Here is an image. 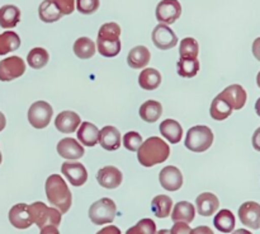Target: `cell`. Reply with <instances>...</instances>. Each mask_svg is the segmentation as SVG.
Returning <instances> with one entry per match:
<instances>
[{
  "mask_svg": "<svg viewBox=\"0 0 260 234\" xmlns=\"http://www.w3.org/2000/svg\"><path fill=\"white\" fill-rule=\"evenodd\" d=\"M151 210L156 218H168L173 210V200L167 195L155 196L151 201Z\"/></svg>",
  "mask_w": 260,
  "mask_h": 234,
  "instance_id": "83f0119b",
  "label": "cell"
},
{
  "mask_svg": "<svg viewBox=\"0 0 260 234\" xmlns=\"http://www.w3.org/2000/svg\"><path fill=\"white\" fill-rule=\"evenodd\" d=\"M142 142V136L136 131H129L123 136V145L129 152H137Z\"/></svg>",
  "mask_w": 260,
  "mask_h": 234,
  "instance_id": "74e56055",
  "label": "cell"
},
{
  "mask_svg": "<svg viewBox=\"0 0 260 234\" xmlns=\"http://www.w3.org/2000/svg\"><path fill=\"white\" fill-rule=\"evenodd\" d=\"M253 55L256 60L260 61V37L253 42Z\"/></svg>",
  "mask_w": 260,
  "mask_h": 234,
  "instance_id": "bcb514c9",
  "label": "cell"
},
{
  "mask_svg": "<svg viewBox=\"0 0 260 234\" xmlns=\"http://www.w3.org/2000/svg\"><path fill=\"white\" fill-rule=\"evenodd\" d=\"M139 84L145 91H154L161 84V74L156 69H144L139 75Z\"/></svg>",
  "mask_w": 260,
  "mask_h": 234,
  "instance_id": "d4e9b609",
  "label": "cell"
},
{
  "mask_svg": "<svg viewBox=\"0 0 260 234\" xmlns=\"http://www.w3.org/2000/svg\"><path fill=\"white\" fill-rule=\"evenodd\" d=\"M150 57H151V53L149 48L145 46H136L127 55V64L132 69H142L150 63Z\"/></svg>",
  "mask_w": 260,
  "mask_h": 234,
  "instance_id": "44dd1931",
  "label": "cell"
},
{
  "mask_svg": "<svg viewBox=\"0 0 260 234\" xmlns=\"http://www.w3.org/2000/svg\"><path fill=\"white\" fill-rule=\"evenodd\" d=\"M78 139L84 147H94L98 144L99 130L91 122H83L78 130Z\"/></svg>",
  "mask_w": 260,
  "mask_h": 234,
  "instance_id": "603a6c76",
  "label": "cell"
},
{
  "mask_svg": "<svg viewBox=\"0 0 260 234\" xmlns=\"http://www.w3.org/2000/svg\"><path fill=\"white\" fill-rule=\"evenodd\" d=\"M139 113L140 117H141L145 122L154 124V122H156L157 120L161 117L162 106L160 102L150 99V101H146L145 103L141 104Z\"/></svg>",
  "mask_w": 260,
  "mask_h": 234,
  "instance_id": "cb8c5ba5",
  "label": "cell"
},
{
  "mask_svg": "<svg viewBox=\"0 0 260 234\" xmlns=\"http://www.w3.org/2000/svg\"><path fill=\"white\" fill-rule=\"evenodd\" d=\"M81 119L78 113L73 111H63L55 119V127L62 134H71L79 129Z\"/></svg>",
  "mask_w": 260,
  "mask_h": 234,
  "instance_id": "e0dca14e",
  "label": "cell"
},
{
  "mask_svg": "<svg viewBox=\"0 0 260 234\" xmlns=\"http://www.w3.org/2000/svg\"><path fill=\"white\" fill-rule=\"evenodd\" d=\"M231 113H233V108H231L228 102L221 99L220 97H216L213 99L210 108V114L213 120H216V121H223L228 117H230Z\"/></svg>",
  "mask_w": 260,
  "mask_h": 234,
  "instance_id": "4dcf8cb0",
  "label": "cell"
},
{
  "mask_svg": "<svg viewBox=\"0 0 260 234\" xmlns=\"http://www.w3.org/2000/svg\"><path fill=\"white\" fill-rule=\"evenodd\" d=\"M62 15H69L75 10V0H52Z\"/></svg>",
  "mask_w": 260,
  "mask_h": 234,
  "instance_id": "ab89813d",
  "label": "cell"
},
{
  "mask_svg": "<svg viewBox=\"0 0 260 234\" xmlns=\"http://www.w3.org/2000/svg\"><path fill=\"white\" fill-rule=\"evenodd\" d=\"M56 149H57L60 157L68 160L80 159L84 155V147L78 140L73 139V137H63V139H61Z\"/></svg>",
  "mask_w": 260,
  "mask_h": 234,
  "instance_id": "9a60e30c",
  "label": "cell"
},
{
  "mask_svg": "<svg viewBox=\"0 0 260 234\" xmlns=\"http://www.w3.org/2000/svg\"><path fill=\"white\" fill-rule=\"evenodd\" d=\"M200 53V45L192 37H185L180 41V58H197Z\"/></svg>",
  "mask_w": 260,
  "mask_h": 234,
  "instance_id": "e575fe53",
  "label": "cell"
},
{
  "mask_svg": "<svg viewBox=\"0 0 260 234\" xmlns=\"http://www.w3.org/2000/svg\"><path fill=\"white\" fill-rule=\"evenodd\" d=\"M190 226L187 223H183V221H178L174 223L173 228L170 229V233L172 234H190Z\"/></svg>",
  "mask_w": 260,
  "mask_h": 234,
  "instance_id": "60d3db41",
  "label": "cell"
},
{
  "mask_svg": "<svg viewBox=\"0 0 260 234\" xmlns=\"http://www.w3.org/2000/svg\"><path fill=\"white\" fill-rule=\"evenodd\" d=\"M213 224H215L217 230L222 231V233H231V231H234L236 225L235 215L228 209H223V210H220L216 214L215 219H213Z\"/></svg>",
  "mask_w": 260,
  "mask_h": 234,
  "instance_id": "4316f807",
  "label": "cell"
},
{
  "mask_svg": "<svg viewBox=\"0 0 260 234\" xmlns=\"http://www.w3.org/2000/svg\"><path fill=\"white\" fill-rule=\"evenodd\" d=\"M96 48H98L99 53L104 57H114L121 52V40H96Z\"/></svg>",
  "mask_w": 260,
  "mask_h": 234,
  "instance_id": "d590c367",
  "label": "cell"
},
{
  "mask_svg": "<svg viewBox=\"0 0 260 234\" xmlns=\"http://www.w3.org/2000/svg\"><path fill=\"white\" fill-rule=\"evenodd\" d=\"M28 209H29L33 224H36L40 229L46 225H60L62 214L56 208H48L42 201H37V202L28 205Z\"/></svg>",
  "mask_w": 260,
  "mask_h": 234,
  "instance_id": "277c9868",
  "label": "cell"
},
{
  "mask_svg": "<svg viewBox=\"0 0 260 234\" xmlns=\"http://www.w3.org/2000/svg\"><path fill=\"white\" fill-rule=\"evenodd\" d=\"M213 142L212 130L205 125H197L188 130L184 144L187 149L194 153H202L210 149Z\"/></svg>",
  "mask_w": 260,
  "mask_h": 234,
  "instance_id": "3957f363",
  "label": "cell"
},
{
  "mask_svg": "<svg viewBox=\"0 0 260 234\" xmlns=\"http://www.w3.org/2000/svg\"><path fill=\"white\" fill-rule=\"evenodd\" d=\"M20 46V38L13 31H7V32L0 35V56L7 55L12 51L18 50Z\"/></svg>",
  "mask_w": 260,
  "mask_h": 234,
  "instance_id": "1f68e13d",
  "label": "cell"
},
{
  "mask_svg": "<svg viewBox=\"0 0 260 234\" xmlns=\"http://www.w3.org/2000/svg\"><path fill=\"white\" fill-rule=\"evenodd\" d=\"M126 234H156V224L151 219H142L136 225L129 228Z\"/></svg>",
  "mask_w": 260,
  "mask_h": 234,
  "instance_id": "8d00e7d4",
  "label": "cell"
},
{
  "mask_svg": "<svg viewBox=\"0 0 260 234\" xmlns=\"http://www.w3.org/2000/svg\"><path fill=\"white\" fill-rule=\"evenodd\" d=\"M233 234H253V233L246 230V229H236V230L233 231Z\"/></svg>",
  "mask_w": 260,
  "mask_h": 234,
  "instance_id": "c3c4849f",
  "label": "cell"
},
{
  "mask_svg": "<svg viewBox=\"0 0 260 234\" xmlns=\"http://www.w3.org/2000/svg\"><path fill=\"white\" fill-rule=\"evenodd\" d=\"M38 15H40V19L45 23L57 22V20L62 18V14L58 12V9L53 4L52 0H43L41 3L40 9H38Z\"/></svg>",
  "mask_w": 260,
  "mask_h": 234,
  "instance_id": "f1b7e54d",
  "label": "cell"
},
{
  "mask_svg": "<svg viewBox=\"0 0 260 234\" xmlns=\"http://www.w3.org/2000/svg\"><path fill=\"white\" fill-rule=\"evenodd\" d=\"M61 172L75 187H80L88 181V170L79 162H65L61 165Z\"/></svg>",
  "mask_w": 260,
  "mask_h": 234,
  "instance_id": "8fae6325",
  "label": "cell"
},
{
  "mask_svg": "<svg viewBox=\"0 0 260 234\" xmlns=\"http://www.w3.org/2000/svg\"><path fill=\"white\" fill-rule=\"evenodd\" d=\"M117 214V206L109 197H103L95 201L89 208V219L95 225H104L114 220Z\"/></svg>",
  "mask_w": 260,
  "mask_h": 234,
  "instance_id": "5b68a950",
  "label": "cell"
},
{
  "mask_svg": "<svg viewBox=\"0 0 260 234\" xmlns=\"http://www.w3.org/2000/svg\"><path fill=\"white\" fill-rule=\"evenodd\" d=\"M2 160H3V155H2V152H0V164H2Z\"/></svg>",
  "mask_w": 260,
  "mask_h": 234,
  "instance_id": "f5cc1de1",
  "label": "cell"
},
{
  "mask_svg": "<svg viewBox=\"0 0 260 234\" xmlns=\"http://www.w3.org/2000/svg\"><path fill=\"white\" fill-rule=\"evenodd\" d=\"M40 234H60L58 228L55 225H46L43 228H41Z\"/></svg>",
  "mask_w": 260,
  "mask_h": 234,
  "instance_id": "ee69618b",
  "label": "cell"
},
{
  "mask_svg": "<svg viewBox=\"0 0 260 234\" xmlns=\"http://www.w3.org/2000/svg\"><path fill=\"white\" fill-rule=\"evenodd\" d=\"M152 42L159 50H170L177 46L178 37L169 25L159 23L152 31Z\"/></svg>",
  "mask_w": 260,
  "mask_h": 234,
  "instance_id": "9c48e42d",
  "label": "cell"
},
{
  "mask_svg": "<svg viewBox=\"0 0 260 234\" xmlns=\"http://www.w3.org/2000/svg\"><path fill=\"white\" fill-rule=\"evenodd\" d=\"M20 20V10L15 5H4L0 8V27L14 28Z\"/></svg>",
  "mask_w": 260,
  "mask_h": 234,
  "instance_id": "484cf974",
  "label": "cell"
},
{
  "mask_svg": "<svg viewBox=\"0 0 260 234\" xmlns=\"http://www.w3.org/2000/svg\"><path fill=\"white\" fill-rule=\"evenodd\" d=\"M25 71V63L19 56H10L0 61V80L12 81L20 78Z\"/></svg>",
  "mask_w": 260,
  "mask_h": 234,
  "instance_id": "52a82bcc",
  "label": "cell"
},
{
  "mask_svg": "<svg viewBox=\"0 0 260 234\" xmlns=\"http://www.w3.org/2000/svg\"><path fill=\"white\" fill-rule=\"evenodd\" d=\"M217 97L228 102L233 109H241L245 106L246 99H248V94L240 84H231L228 88L223 89Z\"/></svg>",
  "mask_w": 260,
  "mask_h": 234,
  "instance_id": "7c38bea8",
  "label": "cell"
},
{
  "mask_svg": "<svg viewBox=\"0 0 260 234\" xmlns=\"http://www.w3.org/2000/svg\"><path fill=\"white\" fill-rule=\"evenodd\" d=\"M121 139L122 137L121 134H119V130L116 129L114 126H104L99 131L98 142L103 149L108 150V152H114V150L119 149Z\"/></svg>",
  "mask_w": 260,
  "mask_h": 234,
  "instance_id": "ac0fdd59",
  "label": "cell"
},
{
  "mask_svg": "<svg viewBox=\"0 0 260 234\" xmlns=\"http://www.w3.org/2000/svg\"><path fill=\"white\" fill-rule=\"evenodd\" d=\"M196 216V209L188 201H179L178 203H175L174 209L172 210V220L174 223L178 221H183V223H192L194 220Z\"/></svg>",
  "mask_w": 260,
  "mask_h": 234,
  "instance_id": "7402d4cb",
  "label": "cell"
},
{
  "mask_svg": "<svg viewBox=\"0 0 260 234\" xmlns=\"http://www.w3.org/2000/svg\"><path fill=\"white\" fill-rule=\"evenodd\" d=\"M95 51V43L88 37L78 38V40L75 41V43H74V53H75L79 58H83V60L93 57Z\"/></svg>",
  "mask_w": 260,
  "mask_h": 234,
  "instance_id": "f546056e",
  "label": "cell"
},
{
  "mask_svg": "<svg viewBox=\"0 0 260 234\" xmlns=\"http://www.w3.org/2000/svg\"><path fill=\"white\" fill-rule=\"evenodd\" d=\"M53 116V108L45 101H37L28 109V121L35 129H45Z\"/></svg>",
  "mask_w": 260,
  "mask_h": 234,
  "instance_id": "8992f818",
  "label": "cell"
},
{
  "mask_svg": "<svg viewBox=\"0 0 260 234\" xmlns=\"http://www.w3.org/2000/svg\"><path fill=\"white\" fill-rule=\"evenodd\" d=\"M99 0H76V9L81 14H93L98 10Z\"/></svg>",
  "mask_w": 260,
  "mask_h": 234,
  "instance_id": "f35d334b",
  "label": "cell"
},
{
  "mask_svg": "<svg viewBox=\"0 0 260 234\" xmlns=\"http://www.w3.org/2000/svg\"><path fill=\"white\" fill-rule=\"evenodd\" d=\"M239 219L250 229L260 228V203L255 201H246L239 208Z\"/></svg>",
  "mask_w": 260,
  "mask_h": 234,
  "instance_id": "30bf717a",
  "label": "cell"
},
{
  "mask_svg": "<svg viewBox=\"0 0 260 234\" xmlns=\"http://www.w3.org/2000/svg\"><path fill=\"white\" fill-rule=\"evenodd\" d=\"M255 111H256V114L260 117V98L256 101V103H255Z\"/></svg>",
  "mask_w": 260,
  "mask_h": 234,
  "instance_id": "681fc988",
  "label": "cell"
},
{
  "mask_svg": "<svg viewBox=\"0 0 260 234\" xmlns=\"http://www.w3.org/2000/svg\"><path fill=\"white\" fill-rule=\"evenodd\" d=\"M256 84H258V86L260 88V71L258 73V75H256Z\"/></svg>",
  "mask_w": 260,
  "mask_h": 234,
  "instance_id": "816d5d0a",
  "label": "cell"
},
{
  "mask_svg": "<svg viewBox=\"0 0 260 234\" xmlns=\"http://www.w3.org/2000/svg\"><path fill=\"white\" fill-rule=\"evenodd\" d=\"M96 234H121V230H119L118 226L109 225V226H104V228L101 229Z\"/></svg>",
  "mask_w": 260,
  "mask_h": 234,
  "instance_id": "7bdbcfd3",
  "label": "cell"
},
{
  "mask_svg": "<svg viewBox=\"0 0 260 234\" xmlns=\"http://www.w3.org/2000/svg\"><path fill=\"white\" fill-rule=\"evenodd\" d=\"M46 196L53 208L57 209L61 214H66L73 203V196L66 185L65 180L58 174H51L46 180L45 185Z\"/></svg>",
  "mask_w": 260,
  "mask_h": 234,
  "instance_id": "7a4b0ae2",
  "label": "cell"
},
{
  "mask_svg": "<svg viewBox=\"0 0 260 234\" xmlns=\"http://www.w3.org/2000/svg\"><path fill=\"white\" fill-rule=\"evenodd\" d=\"M201 64L198 58H179L177 64V73L182 78H194L198 74Z\"/></svg>",
  "mask_w": 260,
  "mask_h": 234,
  "instance_id": "d6a6232c",
  "label": "cell"
},
{
  "mask_svg": "<svg viewBox=\"0 0 260 234\" xmlns=\"http://www.w3.org/2000/svg\"><path fill=\"white\" fill-rule=\"evenodd\" d=\"M122 180H123L122 172L114 165H106V167L101 168L96 173L98 183L107 190H114V188L119 187Z\"/></svg>",
  "mask_w": 260,
  "mask_h": 234,
  "instance_id": "4fadbf2b",
  "label": "cell"
},
{
  "mask_svg": "<svg viewBox=\"0 0 260 234\" xmlns=\"http://www.w3.org/2000/svg\"><path fill=\"white\" fill-rule=\"evenodd\" d=\"M190 234H215V233H213V230L210 228V226L201 225V226H197V228L192 229V230H190Z\"/></svg>",
  "mask_w": 260,
  "mask_h": 234,
  "instance_id": "b9f144b4",
  "label": "cell"
},
{
  "mask_svg": "<svg viewBox=\"0 0 260 234\" xmlns=\"http://www.w3.org/2000/svg\"><path fill=\"white\" fill-rule=\"evenodd\" d=\"M9 221L14 228L28 229L33 224L27 203H17L9 210Z\"/></svg>",
  "mask_w": 260,
  "mask_h": 234,
  "instance_id": "2e32d148",
  "label": "cell"
},
{
  "mask_svg": "<svg viewBox=\"0 0 260 234\" xmlns=\"http://www.w3.org/2000/svg\"><path fill=\"white\" fill-rule=\"evenodd\" d=\"M182 14V5L178 0H161L156 7V19L162 24H173Z\"/></svg>",
  "mask_w": 260,
  "mask_h": 234,
  "instance_id": "ba28073f",
  "label": "cell"
},
{
  "mask_svg": "<svg viewBox=\"0 0 260 234\" xmlns=\"http://www.w3.org/2000/svg\"><path fill=\"white\" fill-rule=\"evenodd\" d=\"M50 60V55L47 51L42 47H35L28 52L27 61L28 65L33 69H42L45 68Z\"/></svg>",
  "mask_w": 260,
  "mask_h": 234,
  "instance_id": "836d02e7",
  "label": "cell"
},
{
  "mask_svg": "<svg viewBox=\"0 0 260 234\" xmlns=\"http://www.w3.org/2000/svg\"><path fill=\"white\" fill-rule=\"evenodd\" d=\"M196 206L200 215L212 216L220 208V201L215 193L203 192L196 198Z\"/></svg>",
  "mask_w": 260,
  "mask_h": 234,
  "instance_id": "d6986e66",
  "label": "cell"
},
{
  "mask_svg": "<svg viewBox=\"0 0 260 234\" xmlns=\"http://www.w3.org/2000/svg\"><path fill=\"white\" fill-rule=\"evenodd\" d=\"M169 145L157 136H151L145 140L137 150V160L140 162V164L146 168L164 163L169 158Z\"/></svg>",
  "mask_w": 260,
  "mask_h": 234,
  "instance_id": "6da1fadb",
  "label": "cell"
},
{
  "mask_svg": "<svg viewBox=\"0 0 260 234\" xmlns=\"http://www.w3.org/2000/svg\"><path fill=\"white\" fill-rule=\"evenodd\" d=\"M160 185L167 191H178L183 186V174L174 165H167L160 170Z\"/></svg>",
  "mask_w": 260,
  "mask_h": 234,
  "instance_id": "5bb4252c",
  "label": "cell"
},
{
  "mask_svg": "<svg viewBox=\"0 0 260 234\" xmlns=\"http://www.w3.org/2000/svg\"><path fill=\"white\" fill-rule=\"evenodd\" d=\"M160 132H161L162 136L170 142V144H177L182 140L183 137V127L175 120H164V121L160 124L159 127Z\"/></svg>",
  "mask_w": 260,
  "mask_h": 234,
  "instance_id": "ffe728a7",
  "label": "cell"
},
{
  "mask_svg": "<svg viewBox=\"0 0 260 234\" xmlns=\"http://www.w3.org/2000/svg\"><path fill=\"white\" fill-rule=\"evenodd\" d=\"M5 125H7V119H5L3 112H0V132L5 129Z\"/></svg>",
  "mask_w": 260,
  "mask_h": 234,
  "instance_id": "7dc6e473",
  "label": "cell"
},
{
  "mask_svg": "<svg viewBox=\"0 0 260 234\" xmlns=\"http://www.w3.org/2000/svg\"><path fill=\"white\" fill-rule=\"evenodd\" d=\"M156 234H172V233H170V230H168V229H161V230L156 231Z\"/></svg>",
  "mask_w": 260,
  "mask_h": 234,
  "instance_id": "f907efd6",
  "label": "cell"
},
{
  "mask_svg": "<svg viewBox=\"0 0 260 234\" xmlns=\"http://www.w3.org/2000/svg\"><path fill=\"white\" fill-rule=\"evenodd\" d=\"M251 141H253L254 149L260 152V127H259V129L255 130V132H254Z\"/></svg>",
  "mask_w": 260,
  "mask_h": 234,
  "instance_id": "f6af8a7d",
  "label": "cell"
}]
</instances>
